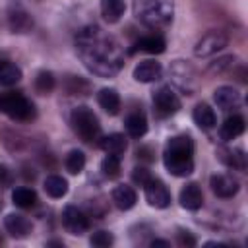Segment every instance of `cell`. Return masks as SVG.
I'll return each instance as SVG.
<instances>
[{
	"label": "cell",
	"mask_w": 248,
	"mask_h": 248,
	"mask_svg": "<svg viewBox=\"0 0 248 248\" xmlns=\"http://www.w3.org/2000/svg\"><path fill=\"white\" fill-rule=\"evenodd\" d=\"M76 50L83 66L101 78H112L124 66V56L118 43L110 35L103 33V29L97 25H89L78 33Z\"/></svg>",
	"instance_id": "1"
},
{
	"label": "cell",
	"mask_w": 248,
	"mask_h": 248,
	"mask_svg": "<svg viewBox=\"0 0 248 248\" xmlns=\"http://www.w3.org/2000/svg\"><path fill=\"white\" fill-rule=\"evenodd\" d=\"M165 169L172 176H188L194 170V140L188 134H178L169 138L163 151Z\"/></svg>",
	"instance_id": "2"
},
{
	"label": "cell",
	"mask_w": 248,
	"mask_h": 248,
	"mask_svg": "<svg viewBox=\"0 0 248 248\" xmlns=\"http://www.w3.org/2000/svg\"><path fill=\"white\" fill-rule=\"evenodd\" d=\"M134 16L151 29L167 27L174 16L172 0H134Z\"/></svg>",
	"instance_id": "3"
},
{
	"label": "cell",
	"mask_w": 248,
	"mask_h": 248,
	"mask_svg": "<svg viewBox=\"0 0 248 248\" xmlns=\"http://www.w3.org/2000/svg\"><path fill=\"white\" fill-rule=\"evenodd\" d=\"M70 124H72L74 132H76L85 143H91V145H93V143H95V145L101 143V138H103V134H101V124H99L97 114H95L89 107H85V105L76 107V108L72 110V114H70Z\"/></svg>",
	"instance_id": "4"
},
{
	"label": "cell",
	"mask_w": 248,
	"mask_h": 248,
	"mask_svg": "<svg viewBox=\"0 0 248 248\" xmlns=\"http://www.w3.org/2000/svg\"><path fill=\"white\" fill-rule=\"evenodd\" d=\"M0 112L8 114L12 120H17V122H27L35 118L33 103L19 91L0 93Z\"/></svg>",
	"instance_id": "5"
},
{
	"label": "cell",
	"mask_w": 248,
	"mask_h": 248,
	"mask_svg": "<svg viewBox=\"0 0 248 248\" xmlns=\"http://www.w3.org/2000/svg\"><path fill=\"white\" fill-rule=\"evenodd\" d=\"M180 110V99L170 87H159L153 93V112L159 118H169Z\"/></svg>",
	"instance_id": "6"
},
{
	"label": "cell",
	"mask_w": 248,
	"mask_h": 248,
	"mask_svg": "<svg viewBox=\"0 0 248 248\" xmlns=\"http://www.w3.org/2000/svg\"><path fill=\"white\" fill-rule=\"evenodd\" d=\"M169 72H170L172 81L182 91H186L188 95L194 93V89H196V72H194V68L190 64H186L184 60H174Z\"/></svg>",
	"instance_id": "7"
},
{
	"label": "cell",
	"mask_w": 248,
	"mask_h": 248,
	"mask_svg": "<svg viewBox=\"0 0 248 248\" xmlns=\"http://www.w3.org/2000/svg\"><path fill=\"white\" fill-rule=\"evenodd\" d=\"M8 27L12 33H29L33 29V17L31 14L17 2H12L8 6Z\"/></svg>",
	"instance_id": "8"
},
{
	"label": "cell",
	"mask_w": 248,
	"mask_h": 248,
	"mask_svg": "<svg viewBox=\"0 0 248 248\" xmlns=\"http://www.w3.org/2000/svg\"><path fill=\"white\" fill-rule=\"evenodd\" d=\"M227 43H229V39L223 31H209L196 43L194 54L196 56H211V54L223 50L227 46Z\"/></svg>",
	"instance_id": "9"
},
{
	"label": "cell",
	"mask_w": 248,
	"mask_h": 248,
	"mask_svg": "<svg viewBox=\"0 0 248 248\" xmlns=\"http://www.w3.org/2000/svg\"><path fill=\"white\" fill-rule=\"evenodd\" d=\"M62 225L70 234H83L89 229V221L85 217V213L81 209H78L76 205H68L62 213Z\"/></svg>",
	"instance_id": "10"
},
{
	"label": "cell",
	"mask_w": 248,
	"mask_h": 248,
	"mask_svg": "<svg viewBox=\"0 0 248 248\" xmlns=\"http://www.w3.org/2000/svg\"><path fill=\"white\" fill-rule=\"evenodd\" d=\"M143 190H145V200H147V203H149L151 207H157V209L169 207V203H170V194H169L167 186H165L161 180L151 178V180L143 186Z\"/></svg>",
	"instance_id": "11"
},
{
	"label": "cell",
	"mask_w": 248,
	"mask_h": 248,
	"mask_svg": "<svg viewBox=\"0 0 248 248\" xmlns=\"http://www.w3.org/2000/svg\"><path fill=\"white\" fill-rule=\"evenodd\" d=\"M209 186H211V190L217 198H225V200L236 196V192L240 188L238 180L231 174H213L209 178Z\"/></svg>",
	"instance_id": "12"
},
{
	"label": "cell",
	"mask_w": 248,
	"mask_h": 248,
	"mask_svg": "<svg viewBox=\"0 0 248 248\" xmlns=\"http://www.w3.org/2000/svg\"><path fill=\"white\" fill-rule=\"evenodd\" d=\"M4 229L14 238H25L31 232V221L19 213H8L4 217Z\"/></svg>",
	"instance_id": "13"
},
{
	"label": "cell",
	"mask_w": 248,
	"mask_h": 248,
	"mask_svg": "<svg viewBox=\"0 0 248 248\" xmlns=\"http://www.w3.org/2000/svg\"><path fill=\"white\" fill-rule=\"evenodd\" d=\"M163 74V68L159 62L155 60H141L136 68H134V79L140 81V83H151V81H157Z\"/></svg>",
	"instance_id": "14"
},
{
	"label": "cell",
	"mask_w": 248,
	"mask_h": 248,
	"mask_svg": "<svg viewBox=\"0 0 248 248\" xmlns=\"http://www.w3.org/2000/svg\"><path fill=\"white\" fill-rule=\"evenodd\" d=\"M180 205L188 211H198L203 203V194H202V188L196 184V182H188L182 190H180Z\"/></svg>",
	"instance_id": "15"
},
{
	"label": "cell",
	"mask_w": 248,
	"mask_h": 248,
	"mask_svg": "<svg viewBox=\"0 0 248 248\" xmlns=\"http://www.w3.org/2000/svg\"><path fill=\"white\" fill-rule=\"evenodd\" d=\"M213 99H215L217 107L223 108V110H232V108H236L240 105V93L231 85L217 87L215 93H213Z\"/></svg>",
	"instance_id": "16"
},
{
	"label": "cell",
	"mask_w": 248,
	"mask_h": 248,
	"mask_svg": "<svg viewBox=\"0 0 248 248\" xmlns=\"http://www.w3.org/2000/svg\"><path fill=\"white\" fill-rule=\"evenodd\" d=\"M217 157L223 165L234 169V170H244L246 169V155L242 149H231V147H219Z\"/></svg>",
	"instance_id": "17"
},
{
	"label": "cell",
	"mask_w": 248,
	"mask_h": 248,
	"mask_svg": "<svg viewBox=\"0 0 248 248\" xmlns=\"http://www.w3.org/2000/svg\"><path fill=\"white\" fill-rule=\"evenodd\" d=\"M112 202H114V205H116L118 209L128 211V209H132V207L136 205V202H138L136 190H134L132 186H128V184H120V186H116V188L112 190Z\"/></svg>",
	"instance_id": "18"
},
{
	"label": "cell",
	"mask_w": 248,
	"mask_h": 248,
	"mask_svg": "<svg viewBox=\"0 0 248 248\" xmlns=\"http://www.w3.org/2000/svg\"><path fill=\"white\" fill-rule=\"evenodd\" d=\"M97 101H99V107H101L107 114H110V116L118 114V110H120V95H118L116 89H112V87L101 89V91L97 93Z\"/></svg>",
	"instance_id": "19"
},
{
	"label": "cell",
	"mask_w": 248,
	"mask_h": 248,
	"mask_svg": "<svg viewBox=\"0 0 248 248\" xmlns=\"http://www.w3.org/2000/svg\"><path fill=\"white\" fill-rule=\"evenodd\" d=\"M99 145H101V147H103V149H105L108 155L122 157V155H124V151H126V147H128V140H126V136H124V134L114 132V134L103 136Z\"/></svg>",
	"instance_id": "20"
},
{
	"label": "cell",
	"mask_w": 248,
	"mask_h": 248,
	"mask_svg": "<svg viewBox=\"0 0 248 248\" xmlns=\"http://www.w3.org/2000/svg\"><path fill=\"white\" fill-rule=\"evenodd\" d=\"M192 118H194L196 126L202 128V130H211V128H215V124H217V116H215L213 108H211L209 105H205V103L196 105V108H194V112H192Z\"/></svg>",
	"instance_id": "21"
},
{
	"label": "cell",
	"mask_w": 248,
	"mask_h": 248,
	"mask_svg": "<svg viewBox=\"0 0 248 248\" xmlns=\"http://www.w3.org/2000/svg\"><path fill=\"white\" fill-rule=\"evenodd\" d=\"M244 128H246L244 118H242L240 114H232V116H229V118L221 124L219 134H221V138H223L225 141H229V140L238 138V136L244 132Z\"/></svg>",
	"instance_id": "22"
},
{
	"label": "cell",
	"mask_w": 248,
	"mask_h": 248,
	"mask_svg": "<svg viewBox=\"0 0 248 248\" xmlns=\"http://www.w3.org/2000/svg\"><path fill=\"white\" fill-rule=\"evenodd\" d=\"M167 48V43L161 35H147V37H141L136 45H134V50H141V52H147V54H161L165 52Z\"/></svg>",
	"instance_id": "23"
},
{
	"label": "cell",
	"mask_w": 248,
	"mask_h": 248,
	"mask_svg": "<svg viewBox=\"0 0 248 248\" xmlns=\"http://www.w3.org/2000/svg\"><path fill=\"white\" fill-rule=\"evenodd\" d=\"M124 126H126L128 136H130V138H136V140L143 138L145 132H147V120H145V116H143L141 112H132V114H128Z\"/></svg>",
	"instance_id": "24"
},
{
	"label": "cell",
	"mask_w": 248,
	"mask_h": 248,
	"mask_svg": "<svg viewBox=\"0 0 248 248\" xmlns=\"http://www.w3.org/2000/svg\"><path fill=\"white\" fill-rule=\"evenodd\" d=\"M124 0H101V16L108 23H116L124 16Z\"/></svg>",
	"instance_id": "25"
},
{
	"label": "cell",
	"mask_w": 248,
	"mask_h": 248,
	"mask_svg": "<svg viewBox=\"0 0 248 248\" xmlns=\"http://www.w3.org/2000/svg\"><path fill=\"white\" fill-rule=\"evenodd\" d=\"M43 188H45V192H46L50 198H54V200L64 198V196L68 194V182H66V178H62V176H58V174L46 176Z\"/></svg>",
	"instance_id": "26"
},
{
	"label": "cell",
	"mask_w": 248,
	"mask_h": 248,
	"mask_svg": "<svg viewBox=\"0 0 248 248\" xmlns=\"http://www.w3.org/2000/svg\"><path fill=\"white\" fill-rule=\"evenodd\" d=\"M12 200L17 207L21 209H31L35 203H37V192L33 188H27V186H19L12 192Z\"/></svg>",
	"instance_id": "27"
},
{
	"label": "cell",
	"mask_w": 248,
	"mask_h": 248,
	"mask_svg": "<svg viewBox=\"0 0 248 248\" xmlns=\"http://www.w3.org/2000/svg\"><path fill=\"white\" fill-rule=\"evenodd\" d=\"M21 79V70L14 62H0V85L12 87Z\"/></svg>",
	"instance_id": "28"
},
{
	"label": "cell",
	"mask_w": 248,
	"mask_h": 248,
	"mask_svg": "<svg viewBox=\"0 0 248 248\" xmlns=\"http://www.w3.org/2000/svg\"><path fill=\"white\" fill-rule=\"evenodd\" d=\"M35 91L39 93V95H48V93H52V89H54V85H56V79H54V76H52V72H48V70H41L37 76H35Z\"/></svg>",
	"instance_id": "29"
},
{
	"label": "cell",
	"mask_w": 248,
	"mask_h": 248,
	"mask_svg": "<svg viewBox=\"0 0 248 248\" xmlns=\"http://www.w3.org/2000/svg\"><path fill=\"white\" fill-rule=\"evenodd\" d=\"M64 165H66V170L70 174H79L83 169H85V153L79 151V149H72L66 159H64Z\"/></svg>",
	"instance_id": "30"
},
{
	"label": "cell",
	"mask_w": 248,
	"mask_h": 248,
	"mask_svg": "<svg viewBox=\"0 0 248 248\" xmlns=\"http://www.w3.org/2000/svg\"><path fill=\"white\" fill-rule=\"evenodd\" d=\"M101 170L107 178H118L120 176V157L107 153V157L101 161Z\"/></svg>",
	"instance_id": "31"
},
{
	"label": "cell",
	"mask_w": 248,
	"mask_h": 248,
	"mask_svg": "<svg viewBox=\"0 0 248 248\" xmlns=\"http://www.w3.org/2000/svg\"><path fill=\"white\" fill-rule=\"evenodd\" d=\"M89 81H85L83 78H76V76H70L68 81H66V91L68 95H87L89 93Z\"/></svg>",
	"instance_id": "32"
},
{
	"label": "cell",
	"mask_w": 248,
	"mask_h": 248,
	"mask_svg": "<svg viewBox=\"0 0 248 248\" xmlns=\"http://www.w3.org/2000/svg\"><path fill=\"white\" fill-rule=\"evenodd\" d=\"M89 242H91V246H95V248H108V246H112L114 236H112L108 231H97V232L91 234Z\"/></svg>",
	"instance_id": "33"
},
{
	"label": "cell",
	"mask_w": 248,
	"mask_h": 248,
	"mask_svg": "<svg viewBox=\"0 0 248 248\" xmlns=\"http://www.w3.org/2000/svg\"><path fill=\"white\" fill-rule=\"evenodd\" d=\"M234 60H236L234 56H223V58H219V60L211 62V64H209V68H207V72H211V74H223V72H227V70H231V68H232Z\"/></svg>",
	"instance_id": "34"
},
{
	"label": "cell",
	"mask_w": 248,
	"mask_h": 248,
	"mask_svg": "<svg viewBox=\"0 0 248 248\" xmlns=\"http://www.w3.org/2000/svg\"><path fill=\"white\" fill-rule=\"evenodd\" d=\"M151 178H153V176H151V172H149L145 167H136V169L132 170V180H134L136 184H140V186H145Z\"/></svg>",
	"instance_id": "35"
},
{
	"label": "cell",
	"mask_w": 248,
	"mask_h": 248,
	"mask_svg": "<svg viewBox=\"0 0 248 248\" xmlns=\"http://www.w3.org/2000/svg\"><path fill=\"white\" fill-rule=\"evenodd\" d=\"M12 180H14V174H12L10 167H6L4 163H0V190L8 188L12 184Z\"/></svg>",
	"instance_id": "36"
},
{
	"label": "cell",
	"mask_w": 248,
	"mask_h": 248,
	"mask_svg": "<svg viewBox=\"0 0 248 248\" xmlns=\"http://www.w3.org/2000/svg\"><path fill=\"white\" fill-rule=\"evenodd\" d=\"M176 238H178V244L180 246H196V238H194V234L190 232V231H184V229H180L178 232H176Z\"/></svg>",
	"instance_id": "37"
},
{
	"label": "cell",
	"mask_w": 248,
	"mask_h": 248,
	"mask_svg": "<svg viewBox=\"0 0 248 248\" xmlns=\"http://www.w3.org/2000/svg\"><path fill=\"white\" fill-rule=\"evenodd\" d=\"M136 155H138V159H140V161H143V163H151V161H155V157H153V151H151V147H147V145H141V147H138Z\"/></svg>",
	"instance_id": "38"
},
{
	"label": "cell",
	"mask_w": 248,
	"mask_h": 248,
	"mask_svg": "<svg viewBox=\"0 0 248 248\" xmlns=\"http://www.w3.org/2000/svg\"><path fill=\"white\" fill-rule=\"evenodd\" d=\"M151 246H165V248H167L169 242H167V240H157V238H155V240H151Z\"/></svg>",
	"instance_id": "39"
},
{
	"label": "cell",
	"mask_w": 248,
	"mask_h": 248,
	"mask_svg": "<svg viewBox=\"0 0 248 248\" xmlns=\"http://www.w3.org/2000/svg\"><path fill=\"white\" fill-rule=\"evenodd\" d=\"M48 246H62V242H60V240H50Z\"/></svg>",
	"instance_id": "40"
}]
</instances>
